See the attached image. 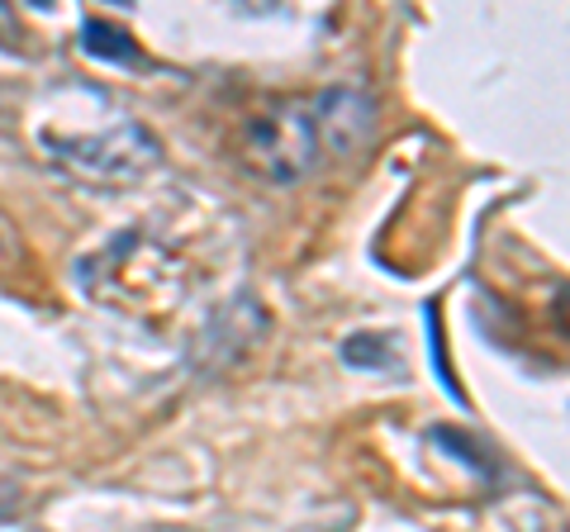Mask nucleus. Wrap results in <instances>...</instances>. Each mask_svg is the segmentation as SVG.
Masks as SVG:
<instances>
[{
  "mask_svg": "<svg viewBox=\"0 0 570 532\" xmlns=\"http://www.w3.org/2000/svg\"><path fill=\"white\" fill-rule=\"evenodd\" d=\"M343 357H347L352 366H366V371L395 366V352H390V343L381 338V333H362V338H347V343H343Z\"/></svg>",
  "mask_w": 570,
  "mask_h": 532,
  "instance_id": "39448f33",
  "label": "nucleus"
},
{
  "mask_svg": "<svg viewBox=\"0 0 570 532\" xmlns=\"http://www.w3.org/2000/svg\"><path fill=\"white\" fill-rule=\"evenodd\" d=\"M81 43H86V52H91V58H100V62H124V67L142 62L134 33L119 29V24H110V20H86V24H81Z\"/></svg>",
  "mask_w": 570,
  "mask_h": 532,
  "instance_id": "20e7f679",
  "label": "nucleus"
},
{
  "mask_svg": "<svg viewBox=\"0 0 570 532\" xmlns=\"http://www.w3.org/2000/svg\"><path fill=\"white\" fill-rule=\"evenodd\" d=\"M318 162V134L305 100L272 105L243 124V167L276 186L299 181Z\"/></svg>",
  "mask_w": 570,
  "mask_h": 532,
  "instance_id": "f257e3e1",
  "label": "nucleus"
},
{
  "mask_svg": "<svg viewBox=\"0 0 570 532\" xmlns=\"http://www.w3.org/2000/svg\"><path fill=\"white\" fill-rule=\"evenodd\" d=\"M314 115V134H318V148L328 152H352L371 144V134H376V100L362 86H328L324 96L309 105Z\"/></svg>",
  "mask_w": 570,
  "mask_h": 532,
  "instance_id": "7ed1b4c3",
  "label": "nucleus"
},
{
  "mask_svg": "<svg viewBox=\"0 0 570 532\" xmlns=\"http://www.w3.org/2000/svg\"><path fill=\"white\" fill-rule=\"evenodd\" d=\"M10 257V243H6V234H0V262H6Z\"/></svg>",
  "mask_w": 570,
  "mask_h": 532,
  "instance_id": "423d86ee",
  "label": "nucleus"
},
{
  "mask_svg": "<svg viewBox=\"0 0 570 532\" xmlns=\"http://www.w3.org/2000/svg\"><path fill=\"white\" fill-rule=\"evenodd\" d=\"M48 144L62 167H71L96 186H134L163 157L157 138L148 129H138V124H115V129H105L96 138H48Z\"/></svg>",
  "mask_w": 570,
  "mask_h": 532,
  "instance_id": "f03ea898",
  "label": "nucleus"
}]
</instances>
